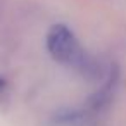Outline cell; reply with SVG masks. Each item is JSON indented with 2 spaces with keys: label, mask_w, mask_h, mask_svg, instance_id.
<instances>
[{
  "label": "cell",
  "mask_w": 126,
  "mask_h": 126,
  "mask_svg": "<svg viewBox=\"0 0 126 126\" xmlns=\"http://www.w3.org/2000/svg\"><path fill=\"white\" fill-rule=\"evenodd\" d=\"M5 86H7V83H5V79L0 76V93H2L4 90H5Z\"/></svg>",
  "instance_id": "7a4b0ae2"
},
{
  "label": "cell",
  "mask_w": 126,
  "mask_h": 126,
  "mask_svg": "<svg viewBox=\"0 0 126 126\" xmlns=\"http://www.w3.org/2000/svg\"><path fill=\"white\" fill-rule=\"evenodd\" d=\"M45 45H47L50 57L55 62H59V64H62V66H66V67H69L83 76H95L97 74L98 66H97L95 59L83 48L78 36L66 24L50 26V30L47 31Z\"/></svg>",
  "instance_id": "6da1fadb"
}]
</instances>
